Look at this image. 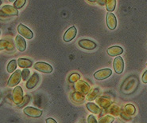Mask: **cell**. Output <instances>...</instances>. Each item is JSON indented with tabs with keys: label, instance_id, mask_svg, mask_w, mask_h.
I'll use <instances>...</instances> for the list:
<instances>
[{
	"label": "cell",
	"instance_id": "cell-1",
	"mask_svg": "<svg viewBox=\"0 0 147 123\" xmlns=\"http://www.w3.org/2000/svg\"><path fill=\"white\" fill-rule=\"evenodd\" d=\"M2 17H11V16H17L18 14V10L13 6L5 5L0 10Z\"/></svg>",
	"mask_w": 147,
	"mask_h": 123
},
{
	"label": "cell",
	"instance_id": "cell-2",
	"mask_svg": "<svg viewBox=\"0 0 147 123\" xmlns=\"http://www.w3.org/2000/svg\"><path fill=\"white\" fill-rule=\"evenodd\" d=\"M74 88H75L76 92L80 93L84 95L88 94L91 90V86L87 82H85L84 81H82V80H79L78 82H76Z\"/></svg>",
	"mask_w": 147,
	"mask_h": 123
},
{
	"label": "cell",
	"instance_id": "cell-3",
	"mask_svg": "<svg viewBox=\"0 0 147 123\" xmlns=\"http://www.w3.org/2000/svg\"><path fill=\"white\" fill-rule=\"evenodd\" d=\"M12 98H13V102L18 106H19L21 103L23 102V99H24L23 90H22L21 86H19V85L15 86V88L13 90Z\"/></svg>",
	"mask_w": 147,
	"mask_h": 123
},
{
	"label": "cell",
	"instance_id": "cell-4",
	"mask_svg": "<svg viewBox=\"0 0 147 123\" xmlns=\"http://www.w3.org/2000/svg\"><path fill=\"white\" fill-rule=\"evenodd\" d=\"M22 78V71H20L19 70H15V72L12 74V75L10 76V79L8 80L7 85H8V86H10V87L17 86V85L20 83Z\"/></svg>",
	"mask_w": 147,
	"mask_h": 123
},
{
	"label": "cell",
	"instance_id": "cell-5",
	"mask_svg": "<svg viewBox=\"0 0 147 123\" xmlns=\"http://www.w3.org/2000/svg\"><path fill=\"white\" fill-rule=\"evenodd\" d=\"M34 68L36 70L41 72V73H45V74H50L53 71L52 66L46 63V62H36L34 66Z\"/></svg>",
	"mask_w": 147,
	"mask_h": 123
},
{
	"label": "cell",
	"instance_id": "cell-6",
	"mask_svg": "<svg viewBox=\"0 0 147 123\" xmlns=\"http://www.w3.org/2000/svg\"><path fill=\"white\" fill-rule=\"evenodd\" d=\"M17 30L20 35H22V37H24L26 39H32L34 37V33L32 32V31L23 24H19L18 26Z\"/></svg>",
	"mask_w": 147,
	"mask_h": 123
},
{
	"label": "cell",
	"instance_id": "cell-7",
	"mask_svg": "<svg viewBox=\"0 0 147 123\" xmlns=\"http://www.w3.org/2000/svg\"><path fill=\"white\" fill-rule=\"evenodd\" d=\"M23 113L26 115H27L28 117L34 118H40L42 115V111H41V109H36L34 107H30V106H28V107L24 108Z\"/></svg>",
	"mask_w": 147,
	"mask_h": 123
},
{
	"label": "cell",
	"instance_id": "cell-8",
	"mask_svg": "<svg viewBox=\"0 0 147 123\" xmlns=\"http://www.w3.org/2000/svg\"><path fill=\"white\" fill-rule=\"evenodd\" d=\"M111 74H112V70L111 69H103V70H100L96 72L94 74V78L96 80L101 81V80H104V79L109 78L110 76L111 75Z\"/></svg>",
	"mask_w": 147,
	"mask_h": 123
},
{
	"label": "cell",
	"instance_id": "cell-9",
	"mask_svg": "<svg viewBox=\"0 0 147 123\" xmlns=\"http://www.w3.org/2000/svg\"><path fill=\"white\" fill-rule=\"evenodd\" d=\"M78 45L80 47L87 51H92L97 46L96 42L90 39H81L78 42Z\"/></svg>",
	"mask_w": 147,
	"mask_h": 123
},
{
	"label": "cell",
	"instance_id": "cell-10",
	"mask_svg": "<svg viewBox=\"0 0 147 123\" xmlns=\"http://www.w3.org/2000/svg\"><path fill=\"white\" fill-rule=\"evenodd\" d=\"M106 23L107 27L109 28L111 31H114L116 29L117 27V19L115 15L112 14L111 12H109L107 14L106 16Z\"/></svg>",
	"mask_w": 147,
	"mask_h": 123
},
{
	"label": "cell",
	"instance_id": "cell-11",
	"mask_svg": "<svg viewBox=\"0 0 147 123\" xmlns=\"http://www.w3.org/2000/svg\"><path fill=\"white\" fill-rule=\"evenodd\" d=\"M113 66H114V70L116 74H121L123 73V69H124V62H123L122 57L117 56L116 58H115L114 62H113Z\"/></svg>",
	"mask_w": 147,
	"mask_h": 123
},
{
	"label": "cell",
	"instance_id": "cell-12",
	"mask_svg": "<svg viewBox=\"0 0 147 123\" xmlns=\"http://www.w3.org/2000/svg\"><path fill=\"white\" fill-rule=\"evenodd\" d=\"M76 33H77V29L76 28V27H72L68 29L64 34V37H63L64 41L66 42H71L72 39L75 38Z\"/></svg>",
	"mask_w": 147,
	"mask_h": 123
},
{
	"label": "cell",
	"instance_id": "cell-13",
	"mask_svg": "<svg viewBox=\"0 0 147 123\" xmlns=\"http://www.w3.org/2000/svg\"><path fill=\"white\" fill-rule=\"evenodd\" d=\"M39 80H40V76L38 74V73H34L32 76H31L30 79L28 80L27 82H26V88L28 90L34 89L36 85H38V82H39Z\"/></svg>",
	"mask_w": 147,
	"mask_h": 123
},
{
	"label": "cell",
	"instance_id": "cell-14",
	"mask_svg": "<svg viewBox=\"0 0 147 123\" xmlns=\"http://www.w3.org/2000/svg\"><path fill=\"white\" fill-rule=\"evenodd\" d=\"M15 44L17 49L21 52L25 51L26 50V42L22 35H17L15 38Z\"/></svg>",
	"mask_w": 147,
	"mask_h": 123
},
{
	"label": "cell",
	"instance_id": "cell-15",
	"mask_svg": "<svg viewBox=\"0 0 147 123\" xmlns=\"http://www.w3.org/2000/svg\"><path fill=\"white\" fill-rule=\"evenodd\" d=\"M96 102L97 105H99V106L102 107V108H107L112 104L111 99L107 98L106 97H103V96L97 98L96 99Z\"/></svg>",
	"mask_w": 147,
	"mask_h": 123
},
{
	"label": "cell",
	"instance_id": "cell-16",
	"mask_svg": "<svg viewBox=\"0 0 147 123\" xmlns=\"http://www.w3.org/2000/svg\"><path fill=\"white\" fill-rule=\"evenodd\" d=\"M107 113H108L111 114V116L116 117L120 115L122 109H121V108H120L119 106H118V105L115 104V103H113V104H111L109 107H107Z\"/></svg>",
	"mask_w": 147,
	"mask_h": 123
},
{
	"label": "cell",
	"instance_id": "cell-17",
	"mask_svg": "<svg viewBox=\"0 0 147 123\" xmlns=\"http://www.w3.org/2000/svg\"><path fill=\"white\" fill-rule=\"evenodd\" d=\"M107 54L110 55V56H119L121 54H123V49L122 47H120L119 46H111L107 49Z\"/></svg>",
	"mask_w": 147,
	"mask_h": 123
},
{
	"label": "cell",
	"instance_id": "cell-18",
	"mask_svg": "<svg viewBox=\"0 0 147 123\" xmlns=\"http://www.w3.org/2000/svg\"><path fill=\"white\" fill-rule=\"evenodd\" d=\"M17 61L18 65L21 68L28 69L31 67L32 65H33L32 61H31L30 59H28V58H18Z\"/></svg>",
	"mask_w": 147,
	"mask_h": 123
},
{
	"label": "cell",
	"instance_id": "cell-19",
	"mask_svg": "<svg viewBox=\"0 0 147 123\" xmlns=\"http://www.w3.org/2000/svg\"><path fill=\"white\" fill-rule=\"evenodd\" d=\"M6 49L7 51H14V45L10 40H1V51Z\"/></svg>",
	"mask_w": 147,
	"mask_h": 123
},
{
	"label": "cell",
	"instance_id": "cell-20",
	"mask_svg": "<svg viewBox=\"0 0 147 123\" xmlns=\"http://www.w3.org/2000/svg\"><path fill=\"white\" fill-rule=\"evenodd\" d=\"M86 107H87V109H88L89 111H91L92 113H95V114H99L101 112L100 108L98 106L95 105L94 103L88 102L86 104Z\"/></svg>",
	"mask_w": 147,
	"mask_h": 123
},
{
	"label": "cell",
	"instance_id": "cell-21",
	"mask_svg": "<svg viewBox=\"0 0 147 123\" xmlns=\"http://www.w3.org/2000/svg\"><path fill=\"white\" fill-rule=\"evenodd\" d=\"M72 100L76 103H81L83 102L84 100H85V98H84V96L82 94H80V93L78 92H75L73 93L72 94Z\"/></svg>",
	"mask_w": 147,
	"mask_h": 123
},
{
	"label": "cell",
	"instance_id": "cell-22",
	"mask_svg": "<svg viewBox=\"0 0 147 123\" xmlns=\"http://www.w3.org/2000/svg\"><path fill=\"white\" fill-rule=\"evenodd\" d=\"M106 10L108 12H112L116 7V0H106L105 1Z\"/></svg>",
	"mask_w": 147,
	"mask_h": 123
},
{
	"label": "cell",
	"instance_id": "cell-23",
	"mask_svg": "<svg viewBox=\"0 0 147 123\" xmlns=\"http://www.w3.org/2000/svg\"><path fill=\"white\" fill-rule=\"evenodd\" d=\"M99 94V89L96 88V89H93L91 90L90 92L87 94V99L88 101H93L97 98V97Z\"/></svg>",
	"mask_w": 147,
	"mask_h": 123
},
{
	"label": "cell",
	"instance_id": "cell-24",
	"mask_svg": "<svg viewBox=\"0 0 147 123\" xmlns=\"http://www.w3.org/2000/svg\"><path fill=\"white\" fill-rule=\"evenodd\" d=\"M124 110L126 111V113H128L130 116H133L134 114L136 112V109H135V106H134L133 104H127L125 106Z\"/></svg>",
	"mask_w": 147,
	"mask_h": 123
},
{
	"label": "cell",
	"instance_id": "cell-25",
	"mask_svg": "<svg viewBox=\"0 0 147 123\" xmlns=\"http://www.w3.org/2000/svg\"><path fill=\"white\" fill-rule=\"evenodd\" d=\"M17 64L18 61H16V60H11V61L8 63V65H7V72H8V73H13V72L16 70Z\"/></svg>",
	"mask_w": 147,
	"mask_h": 123
},
{
	"label": "cell",
	"instance_id": "cell-26",
	"mask_svg": "<svg viewBox=\"0 0 147 123\" xmlns=\"http://www.w3.org/2000/svg\"><path fill=\"white\" fill-rule=\"evenodd\" d=\"M115 121L114 116L105 115V116L100 118L99 120V123H112Z\"/></svg>",
	"mask_w": 147,
	"mask_h": 123
},
{
	"label": "cell",
	"instance_id": "cell-27",
	"mask_svg": "<svg viewBox=\"0 0 147 123\" xmlns=\"http://www.w3.org/2000/svg\"><path fill=\"white\" fill-rule=\"evenodd\" d=\"M80 79V75L77 74V73H73L71 75L69 76V81L71 83H76V82H78L79 80Z\"/></svg>",
	"mask_w": 147,
	"mask_h": 123
},
{
	"label": "cell",
	"instance_id": "cell-28",
	"mask_svg": "<svg viewBox=\"0 0 147 123\" xmlns=\"http://www.w3.org/2000/svg\"><path fill=\"white\" fill-rule=\"evenodd\" d=\"M26 3V0H16L14 3V7L18 10L24 7Z\"/></svg>",
	"mask_w": 147,
	"mask_h": 123
},
{
	"label": "cell",
	"instance_id": "cell-29",
	"mask_svg": "<svg viewBox=\"0 0 147 123\" xmlns=\"http://www.w3.org/2000/svg\"><path fill=\"white\" fill-rule=\"evenodd\" d=\"M120 117H121V118H122L123 120L127 121V122H129V121H131V120H132V118H131V116H130V115H129L128 113H126V111H125V110H122V111H121Z\"/></svg>",
	"mask_w": 147,
	"mask_h": 123
},
{
	"label": "cell",
	"instance_id": "cell-30",
	"mask_svg": "<svg viewBox=\"0 0 147 123\" xmlns=\"http://www.w3.org/2000/svg\"><path fill=\"white\" fill-rule=\"evenodd\" d=\"M22 80L23 81H27L29 80V77L30 74V72L28 69H24L22 71Z\"/></svg>",
	"mask_w": 147,
	"mask_h": 123
},
{
	"label": "cell",
	"instance_id": "cell-31",
	"mask_svg": "<svg viewBox=\"0 0 147 123\" xmlns=\"http://www.w3.org/2000/svg\"><path fill=\"white\" fill-rule=\"evenodd\" d=\"M29 102H30V96L26 95L24 97V99H23V102L21 103L19 106H18V108H22V107L26 106V104H27V103Z\"/></svg>",
	"mask_w": 147,
	"mask_h": 123
},
{
	"label": "cell",
	"instance_id": "cell-32",
	"mask_svg": "<svg viewBox=\"0 0 147 123\" xmlns=\"http://www.w3.org/2000/svg\"><path fill=\"white\" fill-rule=\"evenodd\" d=\"M88 123H98L94 115H88Z\"/></svg>",
	"mask_w": 147,
	"mask_h": 123
},
{
	"label": "cell",
	"instance_id": "cell-33",
	"mask_svg": "<svg viewBox=\"0 0 147 123\" xmlns=\"http://www.w3.org/2000/svg\"><path fill=\"white\" fill-rule=\"evenodd\" d=\"M142 82H143V83H146V84L147 83V70H146V71L144 72L143 75H142Z\"/></svg>",
	"mask_w": 147,
	"mask_h": 123
},
{
	"label": "cell",
	"instance_id": "cell-34",
	"mask_svg": "<svg viewBox=\"0 0 147 123\" xmlns=\"http://www.w3.org/2000/svg\"><path fill=\"white\" fill-rule=\"evenodd\" d=\"M46 123H57V121L53 119V118H47V119H46Z\"/></svg>",
	"mask_w": 147,
	"mask_h": 123
},
{
	"label": "cell",
	"instance_id": "cell-35",
	"mask_svg": "<svg viewBox=\"0 0 147 123\" xmlns=\"http://www.w3.org/2000/svg\"><path fill=\"white\" fill-rule=\"evenodd\" d=\"M88 2L90 3H96V2H98V0H88Z\"/></svg>",
	"mask_w": 147,
	"mask_h": 123
},
{
	"label": "cell",
	"instance_id": "cell-36",
	"mask_svg": "<svg viewBox=\"0 0 147 123\" xmlns=\"http://www.w3.org/2000/svg\"><path fill=\"white\" fill-rule=\"evenodd\" d=\"M15 1H16V0H9V2H10V3H14Z\"/></svg>",
	"mask_w": 147,
	"mask_h": 123
},
{
	"label": "cell",
	"instance_id": "cell-37",
	"mask_svg": "<svg viewBox=\"0 0 147 123\" xmlns=\"http://www.w3.org/2000/svg\"><path fill=\"white\" fill-rule=\"evenodd\" d=\"M146 66H147V64H146Z\"/></svg>",
	"mask_w": 147,
	"mask_h": 123
}]
</instances>
